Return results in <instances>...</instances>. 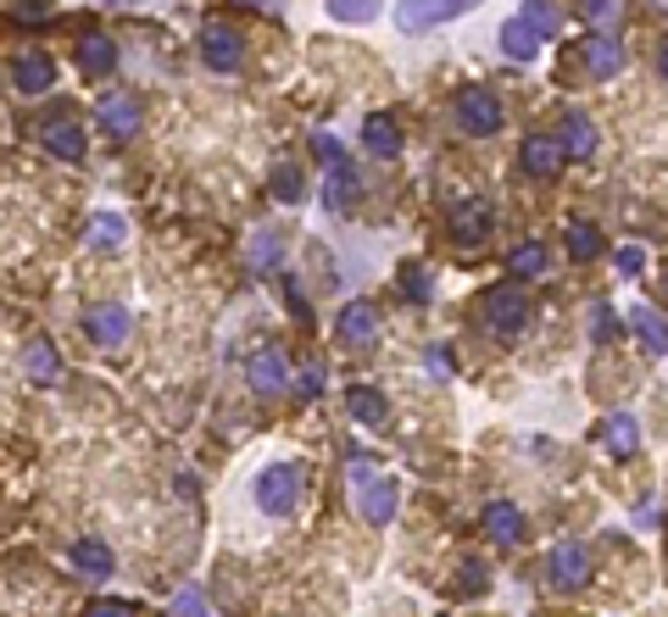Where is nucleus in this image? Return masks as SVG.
Here are the masks:
<instances>
[{"mask_svg":"<svg viewBox=\"0 0 668 617\" xmlns=\"http://www.w3.org/2000/svg\"><path fill=\"white\" fill-rule=\"evenodd\" d=\"M429 367H435V378H446V373H452V362H446V345H429Z\"/></svg>","mask_w":668,"mask_h":617,"instance_id":"nucleus-45","label":"nucleus"},{"mask_svg":"<svg viewBox=\"0 0 668 617\" xmlns=\"http://www.w3.org/2000/svg\"><path fill=\"white\" fill-rule=\"evenodd\" d=\"M657 73L668 79V40H662V51H657Z\"/></svg>","mask_w":668,"mask_h":617,"instance_id":"nucleus-46","label":"nucleus"},{"mask_svg":"<svg viewBox=\"0 0 668 617\" xmlns=\"http://www.w3.org/2000/svg\"><path fill=\"white\" fill-rule=\"evenodd\" d=\"M312 151H317V162H328V168H341V162H346L341 140H328V134H317V140H312Z\"/></svg>","mask_w":668,"mask_h":617,"instance_id":"nucleus-41","label":"nucleus"},{"mask_svg":"<svg viewBox=\"0 0 668 617\" xmlns=\"http://www.w3.org/2000/svg\"><path fill=\"white\" fill-rule=\"evenodd\" d=\"M123 234H129V229H123L118 212H95V218H90V245H95V251H118Z\"/></svg>","mask_w":668,"mask_h":617,"instance_id":"nucleus-30","label":"nucleus"},{"mask_svg":"<svg viewBox=\"0 0 668 617\" xmlns=\"http://www.w3.org/2000/svg\"><path fill=\"white\" fill-rule=\"evenodd\" d=\"M457 589H463V595H485V589H490V573H485V562H463V573H457Z\"/></svg>","mask_w":668,"mask_h":617,"instance_id":"nucleus-39","label":"nucleus"},{"mask_svg":"<svg viewBox=\"0 0 668 617\" xmlns=\"http://www.w3.org/2000/svg\"><path fill=\"white\" fill-rule=\"evenodd\" d=\"M12 18H29V23H45V18H51V7H45V0H18V7H12Z\"/></svg>","mask_w":668,"mask_h":617,"instance_id":"nucleus-43","label":"nucleus"},{"mask_svg":"<svg viewBox=\"0 0 668 617\" xmlns=\"http://www.w3.org/2000/svg\"><path fill=\"white\" fill-rule=\"evenodd\" d=\"M295 395H301V401H317V395H323V362H317V356L301 367V378H295Z\"/></svg>","mask_w":668,"mask_h":617,"instance_id":"nucleus-38","label":"nucleus"},{"mask_svg":"<svg viewBox=\"0 0 668 617\" xmlns=\"http://www.w3.org/2000/svg\"><path fill=\"white\" fill-rule=\"evenodd\" d=\"M601 451L618 456V462H629V456L640 451V423H635L629 412H613V417L601 423Z\"/></svg>","mask_w":668,"mask_h":617,"instance_id":"nucleus-19","label":"nucleus"},{"mask_svg":"<svg viewBox=\"0 0 668 617\" xmlns=\"http://www.w3.org/2000/svg\"><path fill=\"white\" fill-rule=\"evenodd\" d=\"M485 534H490L496 545H518V539H524V512H518L513 500H490V506H485Z\"/></svg>","mask_w":668,"mask_h":617,"instance_id":"nucleus-21","label":"nucleus"},{"mask_svg":"<svg viewBox=\"0 0 668 617\" xmlns=\"http://www.w3.org/2000/svg\"><path fill=\"white\" fill-rule=\"evenodd\" d=\"M540 45H546V34H540L524 12L502 23V51H507L513 62H535V57H540Z\"/></svg>","mask_w":668,"mask_h":617,"instance_id":"nucleus-16","label":"nucleus"},{"mask_svg":"<svg viewBox=\"0 0 668 617\" xmlns=\"http://www.w3.org/2000/svg\"><path fill=\"white\" fill-rule=\"evenodd\" d=\"M546 578H551V589H585L590 584V550L585 545H551V556H546Z\"/></svg>","mask_w":668,"mask_h":617,"instance_id":"nucleus-10","label":"nucleus"},{"mask_svg":"<svg viewBox=\"0 0 668 617\" xmlns=\"http://www.w3.org/2000/svg\"><path fill=\"white\" fill-rule=\"evenodd\" d=\"M613 262H618V273H624V279H635V273L646 267V251H640V245H624Z\"/></svg>","mask_w":668,"mask_h":617,"instance_id":"nucleus-42","label":"nucleus"},{"mask_svg":"<svg viewBox=\"0 0 668 617\" xmlns=\"http://www.w3.org/2000/svg\"><path fill=\"white\" fill-rule=\"evenodd\" d=\"M251 7H262V12H279V0H251Z\"/></svg>","mask_w":668,"mask_h":617,"instance_id":"nucleus-47","label":"nucleus"},{"mask_svg":"<svg viewBox=\"0 0 668 617\" xmlns=\"http://www.w3.org/2000/svg\"><path fill=\"white\" fill-rule=\"evenodd\" d=\"M267 190H273V201L295 206V201L306 195V184H301V168H295V162H279V168H273V179H267Z\"/></svg>","mask_w":668,"mask_h":617,"instance_id":"nucleus-29","label":"nucleus"},{"mask_svg":"<svg viewBox=\"0 0 668 617\" xmlns=\"http://www.w3.org/2000/svg\"><path fill=\"white\" fill-rule=\"evenodd\" d=\"M635 340L646 345V356H668V323H662V312H651V306H635Z\"/></svg>","mask_w":668,"mask_h":617,"instance_id":"nucleus-25","label":"nucleus"},{"mask_svg":"<svg viewBox=\"0 0 668 617\" xmlns=\"http://www.w3.org/2000/svg\"><path fill=\"white\" fill-rule=\"evenodd\" d=\"M590 340L596 345H613L618 340V317H613V306L601 301V306H590Z\"/></svg>","mask_w":668,"mask_h":617,"instance_id":"nucleus-36","label":"nucleus"},{"mask_svg":"<svg viewBox=\"0 0 668 617\" xmlns=\"http://www.w3.org/2000/svg\"><path fill=\"white\" fill-rule=\"evenodd\" d=\"M251 267H256V273H273V267H279V234H273V229H262V234L251 240Z\"/></svg>","mask_w":668,"mask_h":617,"instance_id":"nucleus-34","label":"nucleus"},{"mask_svg":"<svg viewBox=\"0 0 668 617\" xmlns=\"http://www.w3.org/2000/svg\"><path fill=\"white\" fill-rule=\"evenodd\" d=\"M245 384H251V395H262V401L284 395V390H290V356H284L279 345H256L251 362H245Z\"/></svg>","mask_w":668,"mask_h":617,"instance_id":"nucleus-7","label":"nucleus"},{"mask_svg":"<svg viewBox=\"0 0 668 617\" xmlns=\"http://www.w3.org/2000/svg\"><path fill=\"white\" fill-rule=\"evenodd\" d=\"M474 7H479V0H402V7H396V29L402 34H429V29H441V23L474 12Z\"/></svg>","mask_w":668,"mask_h":617,"instance_id":"nucleus-5","label":"nucleus"},{"mask_svg":"<svg viewBox=\"0 0 668 617\" xmlns=\"http://www.w3.org/2000/svg\"><path fill=\"white\" fill-rule=\"evenodd\" d=\"M557 140H563V151H568L574 162H590V156H596V123H590L585 112H563Z\"/></svg>","mask_w":668,"mask_h":617,"instance_id":"nucleus-18","label":"nucleus"},{"mask_svg":"<svg viewBox=\"0 0 668 617\" xmlns=\"http://www.w3.org/2000/svg\"><path fill=\"white\" fill-rule=\"evenodd\" d=\"M563 162H568V151H563L557 134H524V145H518V168H524V179H557Z\"/></svg>","mask_w":668,"mask_h":617,"instance_id":"nucleus-9","label":"nucleus"},{"mask_svg":"<svg viewBox=\"0 0 668 617\" xmlns=\"http://www.w3.org/2000/svg\"><path fill=\"white\" fill-rule=\"evenodd\" d=\"M256 506L267 512V517H290L295 506H301V489H306V467L301 462H273V467H262L256 473Z\"/></svg>","mask_w":668,"mask_h":617,"instance_id":"nucleus-1","label":"nucleus"},{"mask_svg":"<svg viewBox=\"0 0 668 617\" xmlns=\"http://www.w3.org/2000/svg\"><path fill=\"white\" fill-rule=\"evenodd\" d=\"M396 284H402V295H407L413 306H424V301H429V290H435V284H429V267H424V262H407V267L396 273Z\"/></svg>","mask_w":668,"mask_h":617,"instance_id":"nucleus-31","label":"nucleus"},{"mask_svg":"<svg viewBox=\"0 0 668 617\" xmlns=\"http://www.w3.org/2000/svg\"><path fill=\"white\" fill-rule=\"evenodd\" d=\"M479 312H485V328H490L496 340H518V334L529 328V295H524L518 284H496V290H485Z\"/></svg>","mask_w":668,"mask_h":617,"instance_id":"nucleus-3","label":"nucleus"},{"mask_svg":"<svg viewBox=\"0 0 668 617\" xmlns=\"http://www.w3.org/2000/svg\"><path fill=\"white\" fill-rule=\"evenodd\" d=\"M84 328H90V340H95L101 351H112V345L129 340V312H123L118 301H101V306L84 312Z\"/></svg>","mask_w":668,"mask_h":617,"instance_id":"nucleus-15","label":"nucleus"},{"mask_svg":"<svg viewBox=\"0 0 668 617\" xmlns=\"http://www.w3.org/2000/svg\"><path fill=\"white\" fill-rule=\"evenodd\" d=\"M23 373H29L34 384H57L62 362H57V345H51L45 334H34V340L23 345Z\"/></svg>","mask_w":668,"mask_h":617,"instance_id":"nucleus-22","label":"nucleus"},{"mask_svg":"<svg viewBox=\"0 0 668 617\" xmlns=\"http://www.w3.org/2000/svg\"><path fill=\"white\" fill-rule=\"evenodd\" d=\"M346 406H352V417H357L363 428H379V423L391 417V401H385V390H374V384H352V390H346Z\"/></svg>","mask_w":668,"mask_h":617,"instance_id":"nucleus-20","label":"nucleus"},{"mask_svg":"<svg viewBox=\"0 0 668 617\" xmlns=\"http://www.w3.org/2000/svg\"><path fill=\"white\" fill-rule=\"evenodd\" d=\"M57 84V62L45 57V51H23V57H12V90H23V95H45Z\"/></svg>","mask_w":668,"mask_h":617,"instance_id":"nucleus-14","label":"nucleus"},{"mask_svg":"<svg viewBox=\"0 0 668 617\" xmlns=\"http://www.w3.org/2000/svg\"><path fill=\"white\" fill-rule=\"evenodd\" d=\"M79 68H84L90 79H107V73L118 68V45H112L107 34H84V45H79Z\"/></svg>","mask_w":668,"mask_h":617,"instance_id":"nucleus-24","label":"nucleus"},{"mask_svg":"<svg viewBox=\"0 0 668 617\" xmlns=\"http://www.w3.org/2000/svg\"><path fill=\"white\" fill-rule=\"evenodd\" d=\"M352 484H357V512H363V523H391L396 517V478H385L363 451L352 456Z\"/></svg>","mask_w":668,"mask_h":617,"instance_id":"nucleus-2","label":"nucleus"},{"mask_svg":"<svg viewBox=\"0 0 668 617\" xmlns=\"http://www.w3.org/2000/svg\"><path fill=\"white\" fill-rule=\"evenodd\" d=\"M457 129L463 134H474V140H490V134H502V101L490 95V90H479V84H468L463 95H457Z\"/></svg>","mask_w":668,"mask_h":617,"instance_id":"nucleus-6","label":"nucleus"},{"mask_svg":"<svg viewBox=\"0 0 668 617\" xmlns=\"http://www.w3.org/2000/svg\"><path fill=\"white\" fill-rule=\"evenodd\" d=\"M563 245H568L574 262H596V256H601V234H596V223H568Z\"/></svg>","mask_w":668,"mask_h":617,"instance_id":"nucleus-28","label":"nucleus"},{"mask_svg":"<svg viewBox=\"0 0 668 617\" xmlns=\"http://www.w3.org/2000/svg\"><path fill=\"white\" fill-rule=\"evenodd\" d=\"M585 68H590L596 79H613V73L624 68V45H618V40H607V34L585 40Z\"/></svg>","mask_w":668,"mask_h":617,"instance_id":"nucleus-26","label":"nucleus"},{"mask_svg":"<svg viewBox=\"0 0 668 617\" xmlns=\"http://www.w3.org/2000/svg\"><path fill=\"white\" fill-rule=\"evenodd\" d=\"M490 229H496V206H490L485 195L452 206V240H457L463 251H479V245L490 240Z\"/></svg>","mask_w":668,"mask_h":617,"instance_id":"nucleus-8","label":"nucleus"},{"mask_svg":"<svg viewBox=\"0 0 668 617\" xmlns=\"http://www.w3.org/2000/svg\"><path fill=\"white\" fill-rule=\"evenodd\" d=\"M579 12H585L596 29H613V23H618V12H624V0H579Z\"/></svg>","mask_w":668,"mask_h":617,"instance_id":"nucleus-37","label":"nucleus"},{"mask_svg":"<svg viewBox=\"0 0 668 617\" xmlns=\"http://www.w3.org/2000/svg\"><path fill=\"white\" fill-rule=\"evenodd\" d=\"M334 334H341L346 345H374V340H379V306H374V301L341 306V317H334Z\"/></svg>","mask_w":668,"mask_h":617,"instance_id":"nucleus-13","label":"nucleus"},{"mask_svg":"<svg viewBox=\"0 0 668 617\" xmlns=\"http://www.w3.org/2000/svg\"><path fill=\"white\" fill-rule=\"evenodd\" d=\"M352 201H357V173L341 162V168H334V179H328V206L334 212H352Z\"/></svg>","mask_w":668,"mask_h":617,"instance_id":"nucleus-33","label":"nucleus"},{"mask_svg":"<svg viewBox=\"0 0 668 617\" xmlns=\"http://www.w3.org/2000/svg\"><path fill=\"white\" fill-rule=\"evenodd\" d=\"M84 617H140V611H134L129 600H90Z\"/></svg>","mask_w":668,"mask_h":617,"instance_id":"nucleus-40","label":"nucleus"},{"mask_svg":"<svg viewBox=\"0 0 668 617\" xmlns=\"http://www.w3.org/2000/svg\"><path fill=\"white\" fill-rule=\"evenodd\" d=\"M201 62L212 73H240L245 68V34L234 23H223V18L201 23Z\"/></svg>","mask_w":668,"mask_h":617,"instance_id":"nucleus-4","label":"nucleus"},{"mask_svg":"<svg viewBox=\"0 0 668 617\" xmlns=\"http://www.w3.org/2000/svg\"><path fill=\"white\" fill-rule=\"evenodd\" d=\"M524 18H529L546 40H551V34H557V23H563V12L551 7V0H524Z\"/></svg>","mask_w":668,"mask_h":617,"instance_id":"nucleus-35","label":"nucleus"},{"mask_svg":"<svg viewBox=\"0 0 668 617\" xmlns=\"http://www.w3.org/2000/svg\"><path fill=\"white\" fill-rule=\"evenodd\" d=\"M328 18L334 23H374L379 18V0H328Z\"/></svg>","mask_w":668,"mask_h":617,"instance_id":"nucleus-32","label":"nucleus"},{"mask_svg":"<svg viewBox=\"0 0 668 617\" xmlns=\"http://www.w3.org/2000/svg\"><path fill=\"white\" fill-rule=\"evenodd\" d=\"M546 245L540 240H524V245H513V256H507V267H513V279H540L546 273Z\"/></svg>","mask_w":668,"mask_h":617,"instance_id":"nucleus-27","label":"nucleus"},{"mask_svg":"<svg viewBox=\"0 0 668 617\" xmlns=\"http://www.w3.org/2000/svg\"><path fill=\"white\" fill-rule=\"evenodd\" d=\"M662 301H668V273H662Z\"/></svg>","mask_w":668,"mask_h":617,"instance_id":"nucleus-48","label":"nucleus"},{"mask_svg":"<svg viewBox=\"0 0 668 617\" xmlns=\"http://www.w3.org/2000/svg\"><path fill=\"white\" fill-rule=\"evenodd\" d=\"M40 145H45L57 162H84V151H90L84 129H79L68 112H57V118H45V123H40Z\"/></svg>","mask_w":668,"mask_h":617,"instance_id":"nucleus-11","label":"nucleus"},{"mask_svg":"<svg viewBox=\"0 0 668 617\" xmlns=\"http://www.w3.org/2000/svg\"><path fill=\"white\" fill-rule=\"evenodd\" d=\"M68 562H73L79 573H90V578H112V545L95 539V534H84V539L68 550Z\"/></svg>","mask_w":668,"mask_h":617,"instance_id":"nucleus-23","label":"nucleus"},{"mask_svg":"<svg viewBox=\"0 0 668 617\" xmlns=\"http://www.w3.org/2000/svg\"><path fill=\"white\" fill-rule=\"evenodd\" d=\"M179 617H206V600H201L195 589H184V595H179Z\"/></svg>","mask_w":668,"mask_h":617,"instance_id":"nucleus-44","label":"nucleus"},{"mask_svg":"<svg viewBox=\"0 0 668 617\" xmlns=\"http://www.w3.org/2000/svg\"><path fill=\"white\" fill-rule=\"evenodd\" d=\"M363 145H368L379 162H396L407 140H402V129H396V118H391V112H374V118L363 123Z\"/></svg>","mask_w":668,"mask_h":617,"instance_id":"nucleus-17","label":"nucleus"},{"mask_svg":"<svg viewBox=\"0 0 668 617\" xmlns=\"http://www.w3.org/2000/svg\"><path fill=\"white\" fill-rule=\"evenodd\" d=\"M140 101L134 95H123V90H112V95H101V107H95V123L107 129V134H118V140H129V134H140Z\"/></svg>","mask_w":668,"mask_h":617,"instance_id":"nucleus-12","label":"nucleus"}]
</instances>
